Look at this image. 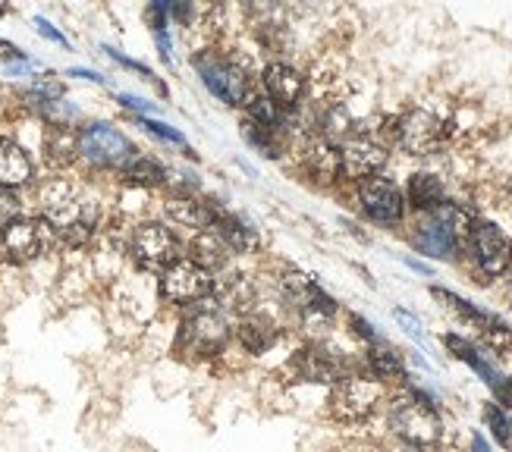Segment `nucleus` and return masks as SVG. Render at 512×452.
I'll return each mask as SVG.
<instances>
[{
  "label": "nucleus",
  "mask_w": 512,
  "mask_h": 452,
  "mask_svg": "<svg viewBox=\"0 0 512 452\" xmlns=\"http://www.w3.org/2000/svg\"><path fill=\"white\" fill-rule=\"evenodd\" d=\"M472 217L462 208L453 205H440L437 211H431V217L418 226L415 245L431 258H450L456 252V245L469 236L472 230Z\"/></svg>",
  "instance_id": "1"
},
{
  "label": "nucleus",
  "mask_w": 512,
  "mask_h": 452,
  "mask_svg": "<svg viewBox=\"0 0 512 452\" xmlns=\"http://www.w3.org/2000/svg\"><path fill=\"white\" fill-rule=\"evenodd\" d=\"M230 336L227 318L217 308H198L192 318L180 324V336H176V352L183 358H211L224 349Z\"/></svg>",
  "instance_id": "2"
},
{
  "label": "nucleus",
  "mask_w": 512,
  "mask_h": 452,
  "mask_svg": "<svg viewBox=\"0 0 512 452\" xmlns=\"http://www.w3.org/2000/svg\"><path fill=\"white\" fill-rule=\"evenodd\" d=\"M390 427L399 440L412 446H431L440 437V418L425 393H412L399 399L390 412Z\"/></svg>",
  "instance_id": "3"
},
{
  "label": "nucleus",
  "mask_w": 512,
  "mask_h": 452,
  "mask_svg": "<svg viewBox=\"0 0 512 452\" xmlns=\"http://www.w3.org/2000/svg\"><path fill=\"white\" fill-rule=\"evenodd\" d=\"M79 154L98 167H120V164H129L136 151H132L129 139L120 129L107 123H92L79 135Z\"/></svg>",
  "instance_id": "4"
},
{
  "label": "nucleus",
  "mask_w": 512,
  "mask_h": 452,
  "mask_svg": "<svg viewBox=\"0 0 512 452\" xmlns=\"http://www.w3.org/2000/svg\"><path fill=\"white\" fill-rule=\"evenodd\" d=\"M381 402V383L368 377H343L330 393V409L340 421H365Z\"/></svg>",
  "instance_id": "5"
},
{
  "label": "nucleus",
  "mask_w": 512,
  "mask_h": 452,
  "mask_svg": "<svg viewBox=\"0 0 512 452\" xmlns=\"http://www.w3.org/2000/svg\"><path fill=\"white\" fill-rule=\"evenodd\" d=\"M393 135L396 145H403L409 154H428L443 145L447 129H443V123L431 110H409L393 120Z\"/></svg>",
  "instance_id": "6"
},
{
  "label": "nucleus",
  "mask_w": 512,
  "mask_h": 452,
  "mask_svg": "<svg viewBox=\"0 0 512 452\" xmlns=\"http://www.w3.org/2000/svg\"><path fill=\"white\" fill-rule=\"evenodd\" d=\"M132 258L145 270H167L180 261V242L164 226L148 223L139 226L136 236H132Z\"/></svg>",
  "instance_id": "7"
},
{
  "label": "nucleus",
  "mask_w": 512,
  "mask_h": 452,
  "mask_svg": "<svg viewBox=\"0 0 512 452\" xmlns=\"http://www.w3.org/2000/svg\"><path fill=\"white\" fill-rule=\"evenodd\" d=\"M195 70L208 85V92L217 95L227 104H239L246 98V73L239 70L233 60H224L217 54H198L195 57Z\"/></svg>",
  "instance_id": "8"
},
{
  "label": "nucleus",
  "mask_w": 512,
  "mask_h": 452,
  "mask_svg": "<svg viewBox=\"0 0 512 452\" xmlns=\"http://www.w3.org/2000/svg\"><path fill=\"white\" fill-rule=\"evenodd\" d=\"M208 292H211V277H208V270L198 267L195 261H176L161 277V296L173 305L202 302Z\"/></svg>",
  "instance_id": "9"
},
{
  "label": "nucleus",
  "mask_w": 512,
  "mask_h": 452,
  "mask_svg": "<svg viewBox=\"0 0 512 452\" xmlns=\"http://www.w3.org/2000/svg\"><path fill=\"white\" fill-rule=\"evenodd\" d=\"M472 252H475V261L481 264L484 274H503L512 261V242L503 230H497L494 223H475L472 226Z\"/></svg>",
  "instance_id": "10"
},
{
  "label": "nucleus",
  "mask_w": 512,
  "mask_h": 452,
  "mask_svg": "<svg viewBox=\"0 0 512 452\" xmlns=\"http://www.w3.org/2000/svg\"><path fill=\"white\" fill-rule=\"evenodd\" d=\"M51 242V230L44 220L32 217H16L7 230H4V248L13 261H32L38 258Z\"/></svg>",
  "instance_id": "11"
},
{
  "label": "nucleus",
  "mask_w": 512,
  "mask_h": 452,
  "mask_svg": "<svg viewBox=\"0 0 512 452\" xmlns=\"http://www.w3.org/2000/svg\"><path fill=\"white\" fill-rule=\"evenodd\" d=\"M359 198H362L368 217H374L377 223H396L403 217V195H399V189L384 176L362 179Z\"/></svg>",
  "instance_id": "12"
},
{
  "label": "nucleus",
  "mask_w": 512,
  "mask_h": 452,
  "mask_svg": "<svg viewBox=\"0 0 512 452\" xmlns=\"http://www.w3.org/2000/svg\"><path fill=\"white\" fill-rule=\"evenodd\" d=\"M293 371L308 380V383H340L346 374H343V361L327 352V349H318V346H308L302 352H296L293 358Z\"/></svg>",
  "instance_id": "13"
},
{
  "label": "nucleus",
  "mask_w": 512,
  "mask_h": 452,
  "mask_svg": "<svg viewBox=\"0 0 512 452\" xmlns=\"http://www.w3.org/2000/svg\"><path fill=\"white\" fill-rule=\"evenodd\" d=\"M384 161H387V151L371 139H352L340 151V170H346V176H352V179L374 176L384 167Z\"/></svg>",
  "instance_id": "14"
},
{
  "label": "nucleus",
  "mask_w": 512,
  "mask_h": 452,
  "mask_svg": "<svg viewBox=\"0 0 512 452\" xmlns=\"http://www.w3.org/2000/svg\"><path fill=\"white\" fill-rule=\"evenodd\" d=\"M41 205H44V217H48V223L60 226L63 233H70L73 226H79V223H82L79 201H76L73 189L66 186V183H54V186L44 189Z\"/></svg>",
  "instance_id": "15"
},
{
  "label": "nucleus",
  "mask_w": 512,
  "mask_h": 452,
  "mask_svg": "<svg viewBox=\"0 0 512 452\" xmlns=\"http://www.w3.org/2000/svg\"><path fill=\"white\" fill-rule=\"evenodd\" d=\"M264 88H267V95H271V101L277 107H296L302 92H305V82H302V76L293 70V66L274 63V66H267V70H264Z\"/></svg>",
  "instance_id": "16"
},
{
  "label": "nucleus",
  "mask_w": 512,
  "mask_h": 452,
  "mask_svg": "<svg viewBox=\"0 0 512 452\" xmlns=\"http://www.w3.org/2000/svg\"><path fill=\"white\" fill-rule=\"evenodd\" d=\"M32 176V161L16 142L0 139V189H16L29 183Z\"/></svg>",
  "instance_id": "17"
},
{
  "label": "nucleus",
  "mask_w": 512,
  "mask_h": 452,
  "mask_svg": "<svg viewBox=\"0 0 512 452\" xmlns=\"http://www.w3.org/2000/svg\"><path fill=\"white\" fill-rule=\"evenodd\" d=\"M236 336H239L242 349H249L252 355H261L277 343V327L271 318H264V314H246L236 327Z\"/></svg>",
  "instance_id": "18"
},
{
  "label": "nucleus",
  "mask_w": 512,
  "mask_h": 452,
  "mask_svg": "<svg viewBox=\"0 0 512 452\" xmlns=\"http://www.w3.org/2000/svg\"><path fill=\"white\" fill-rule=\"evenodd\" d=\"M305 173L315 183H333L340 173V151L330 148L327 142H315L305 151Z\"/></svg>",
  "instance_id": "19"
},
{
  "label": "nucleus",
  "mask_w": 512,
  "mask_h": 452,
  "mask_svg": "<svg viewBox=\"0 0 512 452\" xmlns=\"http://www.w3.org/2000/svg\"><path fill=\"white\" fill-rule=\"evenodd\" d=\"M211 233H217L220 239H224L230 248H239V252H249V248H255V230H249L246 223H242L239 217L233 214H224V211H214V223H211Z\"/></svg>",
  "instance_id": "20"
},
{
  "label": "nucleus",
  "mask_w": 512,
  "mask_h": 452,
  "mask_svg": "<svg viewBox=\"0 0 512 452\" xmlns=\"http://www.w3.org/2000/svg\"><path fill=\"white\" fill-rule=\"evenodd\" d=\"M409 201L418 211H437L443 205V186L431 173H415L409 183Z\"/></svg>",
  "instance_id": "21"
},
{
  "label": "nucleus",
  "mask_w": 512,
  "mask_h": 452,
  "mask_svg": "<svg viewBox=\"0 0 512 452\" xmlns=\"http://www.w3.org/2000/svg\"><path fill=\"white\" fill-rule=\"evenodd\" d=\"M224 252H227V242L220 239L217 233H211V230H205L202 236L192 242V261L198 267H205V270L224 261Z\"/></svg>",
  "instance_id": "22"
},
{
  "label": "nucleus",
  "mask_w": 512,
  "mask_h": 452,
  "mask_svg": "<svg viewBox=\"0 0 512 452\" xmlns=\"http://www.w3.org/2000/svg\"><path fill=\"white\" fill-rule=\"evenodd\" d=\"M217 299L220 305H227L230 311H249L252 305V286L242 277H230L217 286Z\"/></svg>",
  "instance_id": "23"
},
{
  "label": "nucleus",
  "mask_w": 512,
  "mask_h": 452,
  "mask_svg": "<svg viewBox=\"0 0 512 452\" xmlns=\"http://www.w3.org/2000/svg\"><path fill=\"white\" fill-rule=\"evenodd\" d=\"M126 179L136 186H161L167 179V173L161 164L148 161V157H132V161L126 164Z\"/></svg>",
  "instance_id": "24"
},
{
  "label": "nucleus",
  "mask_w": 512,
  "mask_h": 452,
  "mask_svg": "<svg viewBox=\"0 0 512 452\" xmlns=\"http://www.w3.org/2000/svg\"><path fill=\"white\" fill-rule=\"evenodd\" d=\"M79 151V139L76 135H70V129H51L48 135V154H51V161H70V157Z\"/></svg>",
  "instance_id": "25"
},
{
  "label": "nucleus",
  "mask_w": 512,
  "mask_h": 452,
  "mask_svg": "<svg viewBox=\"0 0 512 452\" xmlns=\"http://www.w3.org/2000/svg\"><path fill=\"white\" fill-rule=\"evenodd\" d=\"M249 113H252V123L261 129H274L280 126V107L271 98H252L249 101Z\"/></svg>",
  "instance_id": "26"
},
{
  "label": "nucleus",
  "mask_w": 512,
  "mask_h": 452,
  "mask_svg": "<svg viewBox=\"0 0 512 452\" xmlns=\"http://www.w3.org/2000/svg\"><path fill=\"white\" fill-rule=\"evenodd\" d=\"M371 368H374L377 380L403 377V361H399V355L390 352V349H377V352H371Z\"/></svg>",
  "instance_id": "27"
},
{
  "label": "nucleus",
  "mask_w": 512,
  "mask_h": 452,
  "mask_svg": "<svg viewBox=\"0 0 512 452\" xmlns=\"http://www.w3.org/2000/svg\"><path fill=\"white\" fill-rule=\"evenodd\" d=\"M484 421L491 424V431H494V437L503 443V446H509L512 443V427H509V421H506V415L497 409V405H487L484 409Z\"/></svg>",
  "instance_id": "28"
},
{
  "label": "nucleus",
  "mask_w": 512,
  "mask_h": 452,
  "mask_svg": "<svg viewBox=\"0 0 512 452\" xmlns=\"http://www.w3.org/2000/svg\"><path fill=\"white\" fill-rule=\"evenodd\" d=\"M246 135H249V142H252V145H258L261 151H267V154H271V157H277L274 129H261V126L249 123V126H246Z\"/></svg>",
  "instance_id": "29"
},
{
  "label": "nucleus",
  "mask_w": 512,
  "mask_h": 452,
  "mask_svg": "<svg viewBox=\"0 0 512 452\" xmlns=\"http://www.w3.org/2000/svg\"><path fill=\"white\" fill-rule=\"evenodd\" d=\"M145 129L158 135V139L170 142V145H186L183 132H176V129H173V126H167V123H158V120H145Z\"/></svg>",
  "instance_id": "30"
},
{
  "label": "nucleus",
  "mask_w": 512,
  "mask_h": 452,
  "mask_svg": "<svg viewBox=\"0 0 512 452\" xmlns=\"http://www.w3.org/2000/svg\"><path fill=\"white\" fill-rule=\"evenodd\" d=\"M13 220H16V198L0 192V230H7Z\"/></svg>",
  "instance_id": "31"
},
{
  "label": "nucleus",
  "mask_w": 512,
  "mask_h": 452,
  "mask_svg": "<svg viewBox=\"0 0 512 452\" xmlns=\"http://www.w3.org/2000/svg\"><path fill=\"white\" fill-rule=\"evenodd\" d=\"M396 321H399V324H403V327H406V333H409V336L421 339V324H418V321L412 318V314H409V311H396Z\"/></svg>",
  "instance_id": "32"
},
{
  "label": "nucleus",
  "mask_w": 512,
  "mask_h": 452,
  "mask_svg": "<svg viewBox=\"0 0 512 452\" xmlns=\"http://www.w3.org/2000/svg\"><path fill=\"white\" fill-rule=\"evenodd\" d=\"M35 22H38V29H41V35H44V38H51V41H57V44H66V38H63V35H60L54 26H51L48 19H41V16H38Z\"/></svg>",
  "instance_id": "33"
},
{
  "label": "nucleus",
  "mask_w": 512,
  "mask_h": 452,
  "mask_svg": "<svg viewBox=\"0 0 512 452\" xmlns=\"http://www.w3.org/2000/svg\"><path fill=\"white\" fill-rule=\"evenodd\" d=\"M349 324L355 327V333H359L362 339H368V343H371V339H374V327H371V324H365V321L359 318V314H352V318H349Z\"/></svg>",
  "instance_id": "34"
},
{
  "label": "nucleus",
  "mask_w": 512,
  "mask_h": 452,
  "mask_svg": "<svg viewBox=\"0 0 512 452\" xmlns=\"http://www.w3.org/2000/svg\"><path fill=\"white\" fill-rule=\"evenodd\" d=\"M120 101H123L126 107H132V110H142V113H148V110H151V104H148V101L132 98V95H120Z\"/></svg>",
  "instance_id": "35"
},
{
  "label": "nucleus",
  "mask_w": 512,
  "mask_h": 452,
  "mask_svg": "<svg viewBox=\"0 0 512 452\" xmlns=\"http://www.w3.org/2000/svg\"><path fill=\"white\" fill-rule=\"evenodd\" d=\"M73 76H82V79H92V82H104L98 73H92V70H70Z\"/></svg>",
  "instance_id": "36"
},
{
  "label": "nucleus",
  "mask_w": 512,
  "mask_h": 452,
  "mask_svg": "<svg viewBox=\"0 0 512 452\" xmlns=\"http://www.w3.org/2000/svg\"><path fill=\"white\" fill-rule=\"evenodd\" d=\"M472 452H491V449H487L484 437H478V434H475V440H472Z\"/></svg>",
  "instance_id": "37"
},
{
  "label": "nucleus",
  "mask_w": 512,
  "mask_h": 452,
  "mask_svg": "<svg viewBox=\"0 0 512 452\" xmlns=\"http://www.w3.org/2000/svg\"><path fill=\"white\" fill-rule=\"evenodd\" d=\"M503 399H509V402H512V380H506V393H503Z\"/></svg>",
  "instance_id": "38"
}]
</instances>
